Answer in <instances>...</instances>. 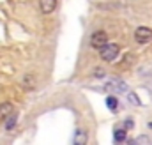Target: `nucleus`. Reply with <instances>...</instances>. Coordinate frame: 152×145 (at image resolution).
I'll use <instances>...</instances> for the list:
<instances>
[{"mask_svg":"<svg viewBox=\"0 0 152 145\" xmlns=\"http://www.w3.org/2000/svg\"><path fill=\"white\" fill-rule=\"evenodd\" d=\"M120 53V46L117 42H106L103 48H99V57L104 62H113Z\"/></svg>","mask_w":152,"mask_h":145,"instance_id":"nucleus-1","label":"nucleus"},{"mask_svg":"<svg viewBox=\"0 0 152 145\" xmlns=\"http://www.w3.org/2000/svg\"><path fill=\"white\" fill-rule=\"evenodd\" d=\"M106 42H108V34H106L104 30H97V32H94V34L90 36V46H92L94 50L103 48Z\"/></svg>","mask_w":152,"mask_h":145,"instance_id":"nucleus-2","label":"nucleus"},{"mask_svg":"<svg viewBox=\"0 0 152 145\" xmlns=\"http://www.w3.org/2000/svg\"><path fill=\"white\" fill-rule=\"evenodd\" d=\"M152 39V29L149 27H138L134 30V41L140 42V44H145Z\"/></svg>","mask_w":152,"mask_h":145,"instance_id":"nucleus-3","label":"nucleus"},{"mask_svg":"<svg viewBox=\"0 0 152 145\" xmlns=\"http://www.w3.org/2000/svg\"><path fill=\"white\" fill-rule=\"evenodd\" d=\"M39 9L42 14H51L57 9V0H39Z\"/></svg>","mask_w":152,"mask_h":145,"instance_id":"nucleus-4","label":"nucleus"},{"mask_svg":"<svg viewBox=\"0 0 152 145\" xmlns=\"http://www.w3.org/2000/svg\"><path fill=\"white\" fill-rule=\"evenodd\" d=\"M106 89L108 90H113V92H118V94H124L127 90V85L122 80H112V81L106 83Z\"/></svg>","mask_w":152,"mask_h":145,"instance_id":"nucleus-5","label":"nucleus"},{"mask_svg":"<svg viewBox=\"0 0 152 145\" xmlns=\"http://www.w3.org/2000/svg\"><path fill=\"white\" fill-rule=\"evenodd\" d=\"M88 142V135H87V131L85 129H81V127H78L75 131V138H73V144L75 145H85Z\"/></svg>","mask_w":152,"mask_h":145,"instance_id":"nucleus-6","label":"nucleus"},{"mask_svg":"<svg viewBox=\"0 0 152 145\" xmlns=\"http://www.w3.org/2000/svg\"><path fill=\"white\" fill-rule=\"evenodd\" d=\"M21 87L25 90H34L36 89V78H34V74H25L21 78Z\"/></svg>","mask_w":152,"mask_h":145,"instance_id":"nucleus-7","label":"nucleus"},{"mask_svg":"<svg viewBox=\"0 0 152 145\" xmlns=\"http://www.w3.org/2000/svg\"><path fill=\"white\" fill-rule=\"evenodd\" d=\"M126 136H127V129L122 126V127H115L113 131V140L117 144H120V142H126Z\"/></svg>","mask_w":152,"mask_h":145,"instance_id":"nucleus-8","label":"nucleus"},{"mask_svg":"<svg viewBox=\"0 0 152 145\" xmlns=\"http://www.w3.org/2000/svg\"><path fill=\"white\" fill-rule=\"evenodd\" d=\"M12 113V105L11 103H0V120H5L9 115Z\"/></svg>","mask_w":152,"mask_h":145,"instance_id":"nucleus-9","label":"nucleus"},{"mask_svg":"<svg viewBox=\"0 0 152 145\" xmlns=\"http://www.w3.org/2000/svg\"><path fill=\"white\" fill-rule=\"evenodd\" d=\"M16 122H18V117H16L14 113H11V115L5 119V129H7V131H12L14 126H16Z\"/></svg>","mask_w":152,"mask_h":145,"instance_id":"nucleus-10","label":"nucleus"},{"mask_svg":"<svg viewBox=\"0 0 152 145\" xmlns=\"http://www.w3.org/2000/svg\"><path fill=\"white\" fill-rule=\"evenodd\" d=\"M106 106H108V110H112V111H117V108H118V101H117L115 96H108V97H106Z\"/></svg>","mask_w":152,"mask_h":145,"instance_id":"nucleus-11","label":"nucleus"},{"mask_svg":"<svg viewBox=\"0 0 152 145\" xmlns=\"http://www.w3.org/2000/svg\"><path fill=\"white\" fill-rule=\"evenodd\" d=\"M127 99H129V103H131V105H134V106H140V105H142V103H140V99H138V96H136L134 92H129V94H127Z\"/></svg>","mask_w":152,"mask_h":145,"instance_id":"nucleus-12","label":"nucleus"},{"mask_svg":"<svg viewBox=\"0 0 152 145\" xmlns=\"http://www.w3.org/2000/svg\"><path fill=\"white\" fill-rule=\"evenodd\" d=\"M129 144H151V138L149 136H138L136 140H131Z\"/></svg>","mask_w":152,"mask_h":145,"instance_id":"nucleus-13","label":"nucleus"},{"mask_svg":"<svg viewBox=\"0 0 152 145\" xmlns=\"http://www.w3.org/2000/svg\"><path fill=\"white\" fill-rule=\"evenodd\" d=\"M94 78H104L106 76V71L104 69H101V67H97V69H94V74H92Z\"/></svg>","mask_w":152,"mask_h":145,"instance_id":"nucleus-14","label":"nucleus"},{"mask_svg":"<svg viewBox=\"0 0 152 145\" xmlns=\"http://www.w3.org/2000/svg\"><path fill=\"white\" fill-rule=\"evenodd\" d=\"M122 126H124L126 129H133V127H134V122H133L131 119H127V120H124V124H122Z\"/></svg>","mask_w":152,"mask_h":145,"instance_id":"nucleus-15","label":"nucleus"}]
</instances>
